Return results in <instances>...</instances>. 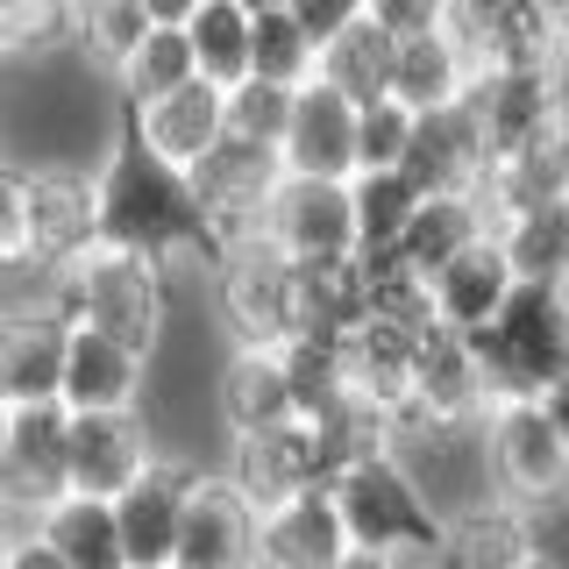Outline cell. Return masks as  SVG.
<instances>
[{
    "mask_svg": "<svg viewBox=\"0 0 569 569\" xmlns=\"http://www.w3.org/2000/svg\"><path fill=\"white\" fill-rule=\"evenodd\" d=\"M93 242L136 249V257H150V263H178V257L221 263V236H213V221H207V200H200V186H192V171L142 142L129 107H121L107 164L93 171Z\"/></svg>",
    "mask_w": 569,
    "mask_h": 569,
    "instance_id": "1",
    "label": "cell"
},
{
    "mask_svg": "<svg viewBox=\"0 0 569 569\" xmlns=\"http://www.w3.org/2000/svg\"><path fill=\"white\" fill-rule=\"evenodd\" d=\"M491 399H541L569 370V284L520 278L485 328H470Z\"/></svg>",
    "mask_w": 569,
    "mask_h": 569,
    "instance_id": "2",
    "label": "cell"
},
{
    "mask_svg": "<svg viewBox=\"0 0 569 569\" xmlns=\"http://www.w3.org/2000/svg\"><path fill=\"white\" fill-rule=\"evenodd\" d=\"M328 498H335V512H342V527H349V548H378L391 562H420L427 548H435V533H441L435 498H427L413 485V470L391 456V441L335 462Z\"/></svg>",
    "mask_w": 569,
    "mask_h": 569,
    "instance_id": "3",
    "label": "cell"
},
{
    "mask_svg": "<svg viewBox=\"0 0 569 569\" xmlns=\"http://www.w3.org/2000/svg\"><path fill=\"white\" fill-rule=\"evenodd\" d=\"M50 299H58L64 320H93V328L136 342L142 356L157 349V335H164V263L136 257V249L86 242L79 257L58 263Z\"/></svg>",
    "mask_w": 569,
    "mask_h": 569,
    "instance_id": "4",
    "label": "cell"
},
{
    "mask_svg": "<svg viewBox=\"0 0 569 569\" xmlns=\"http://www.w3.org/2000/svg\"><path fill=\"white\" fill-rule=\"evenodd\" d=\"M462 100L485 129L491 171L569 142V64H485Z\"/></svg>",
    "mask_w": 569,
    "mask_h": 569,
    "instance_id": "5",
    "label": "cell"
},
{
    "mask_svg": "<svg viewBox=\"0 0 569 569\" xmlns=\"http://www.w3.org/2000/svg\"><path fill=\"white\" fill-rule=\"evenodd\" d=\"M477 427H485V470L506 491V506L548 512L569 498V441L541 399H491Z\"/></svg>",
    "mask_w": 569,
    "mask_h": 569,
    "instance_id": "6",
    "label": "cell"
},
{
    "mask_svg": "<svg viewBox=\"0 0 569 569\" xmlns=\"http://www.w3.org/2000/svg\"><path fill=\"white\" fill-rule=\"evenodd\" d=\"M491 391H485V370H477V349L462 328H441L427 320L420 328V349H413V385H406V406L391 427H427V435H449V427H470L485 420Z\"/></svg>",
    "mask_w": 569,
    "mask_h": 569,
    "instance_id": "7",
    "label": "cell"
},
{
    "mask_svg": "<svg viewBox=\"0 0 569 569\" xmlns=\"http://www.w3.org/2000/svg\"><path fill=\"white\" fill-rule=\"evenodd\" d=\"M257 236L292 263H335L356 257V213H349V178H299L284 171L278 192L263 200Z\"/></svg>",
    "mask_w": 569,
    "mask_h": 569,
    "instance_id": "8",
    "label": "cell"
},
{
    "mask_svg": "<svg viewBox=\"0 0 569 569\" xmlns=\"http://www.w3.org/2000/svg\"><path fill=\"white\" fill-rule=\"evenodd\" d=\"M171 569H257V498L236 477L192 470Z\"/></svg>",
    "mask_w": 569,
    "mask_h": 569,
    "instance_id": "9",
    "label": "cell"
},
{
    "mask_svg": "<svg viewBox=\"0 0 569 569\" xmlns=\"http://www.w3.org/2000/svg\"><path fill=\"white\" fill-rule=\"evenodd\" d=\"M278 178H284V164H278L271 142L236 136V129H221V142L192 164V186H200V200H207V221H213V236H221V249L257 236L263 200L278 192Z\"/></svg>",
    "mask_w": 569,
    "mask_h": 569,
    "instance_id": "10",
    "label": "cell"
},
{
    "mask_svg": "<svg viewBox=\"0 0 569 569\" xmlns=\"http://www.w3.org/2000/svg\"><path fill=\"white\" fill-rule=\"evenodd\" d=\"M427 320H399L385 307H363L349 328H335V349H342V385L356 406L399 420L406 385H413V349H420Z\"/></svg>",
    "mask_w": 569,
    "mask_h": 569,
    "instance_id": "11",
    "label": "cell"
},
{
    "mask_svg": "<svg viewBox=\"0 0 569 569\" xmlns=\"http://www.w3.org/2000/svg\"><path fill=\"white\" fill-rule=\"evenodd\" d=\"M64 399H29L8 413V441H0V506L8 512H43L50 498L71 491L64 477Z\"/></svg>",
    "mask_w": 569,
    "mask_h": 569,
    "instance_id": "12",
    "label": "cell"
},
{
    "mask_svg": "<svg viewBox=\"0 0 569 569\" xmlns=\"http://www.w3.org/2000/svg\"><path fill=\"white\" fill-rule=\"evenodd\" d=\"M349 556V527L335 512L328 485H299L257 506V562L263 569H335Z\"/></svg>",
    "mask_w": 569,
    "mask_h": 569,
    "instance_id": "13",
    "label": "cell"
},
{
    "mask_svg": "<svg viewBox=\"0 0 569 569\" xmlns=\"http://www.w3.org/2000/svg\"><path fill=\"white\" fill-rule=\"evenodd\" d=\"M278 164L299 178H349L356 171V100L335 93L328 79L292 86V114H284L278 136Z\"/></svg>",
    "mask_w": 569,
    "mask_h": 569,
    "instance_id": "14",
    "label": "cell"
},
{
    "mask_svg": "<svg viewBox=\"0 0 569 569\" xmlns=\"http://www.w3.org/2000/svg\"><path fill=\"white\" fill-rule=\"evenodd\" d=\"M449 29L462 36L477 71L485 64H562V50H569V36L533 0H449Z\"/></svg>",
    "mask_w": 569,
    "mask_h": 569,
    "instance_id": "15",
    "label": "cell"
},
{
    "mask_svg": "<svg viewBox=\"0 0 569 569\" xmlns=\"http://www.w3.org/2000/svg\"><path fill=\"white\" fill-rule=\"evenodd\" d=\"M150 462V435H142L136 406H86L64 427V477L86 498H114L129 477Z\"/></svg>",
    "mask_w": 569,
    "mask_h": 569,
    "instance_id": "16",
    "label": "cell"
},
{
    "mask_svg": "<svg viewBox=\"0 0 569 569\" xmlns=\"http://www.w3.org/2000/svg\"><path fill=\"white\" fill-rule=\"evenodd\" d=\"M399 171L413 178L420 192H477L485 186L491 157H485V129H477L470 100H449V107L413 114V136H406Z\"/></svg>",
    "mask_w": 569,
    "mask_h": 569,
    "instance_id": "17",
    "label": "cell"
},
{
    "mask_svg": "<svg viewBox=\"0 0 569 569\" xmlns=\"http://www.w3.org/2000/svg\"><path fill=\"white\" fill-rule=\"evenodd\" d=\"M64 335H71V320L58 313V299H22V307H0V399H8V406L58 399Z\"/></svg>",
    "mask_w": 569,
    "mask_h": 569,
    "instance_id": "18",
    "label": "cell"
},
{
    "mask_svg": "<svg viewBox=\"0 0 569 569\" xmlns=\"http://www.w3.org/2000/svg\"><path fill=\"white\" fill-rule=\"evenodd\" d=\"M186 485L192 470L150 456L129 485L114 491V527H121V556L129 569H171V548H178V512H186Z\"/></svg>",
    "mask_w": 569,
    "mask_h": 569,
    "instance_id": "19",
    "label": "cell"
},
{
    "mask_svg": "<svg viewBox=\"0 0 569 569\" xmlns=\"http://www.w3.org/2000/svg\"><path fill=\"white\" fill-rule=\"evenodd\" d=\"M512 284H520V271H512L506 242L485 228V236H470L449 263H435V271H427V307H435L441 328H462V335H470V328H485V320L506 307Z\"/></svg>",
    "mask_w": 569,
    "mask_h": 569,
    "instance_id": "20",
    "label": "cell"
},
{
    "mask_svg": "<svg viewBox=\"0 0 569 569\" xmlns=\"http://www.w3.org/2000/svg\"><path fill=\"white\" fill-rule=\"evenodd\" d=\"M142 356L136 342H121V335L93 328V320H71L64 335V378H58V399L71 413H86V406H136L142 391Z\"/></svg>",
    "mask_w": 569,
    "mask_h": 569,
    "instance_id": "21",
    "label": "cell"
},
{
    "mask_svg": "<svg viewBox=\"0 0 569 569\" xmlns=\"http://www.w3.org/2000/svg\"><path fill=\"white\" fill-rule=\"evenodd\" d=\"M129 107V100H121ZM129 121L142 129V142H150L157 157H171V164H200V157L221 142V129H228V107H221V86H207L200 71H192L186 86H171V93H157V100H142V107H129Z\"/></svg>",
    "mask_w": 569,
    "mask_h": 569,
    "instance_id": "22",
    "label": "cell"
},
{
    "mask_svg": "<svg viewBox=\"0 0 569 569\" xmlns=\"http://www.w3.org/2000/svg\"><path fill=\"white\" fill-rule=\"evenodd\" d=\"M533 556V512L520 506H477L441 512V533L427 548V569H520Z\"/></svg>",
    "mask_w": 569,
    "mask_h": 569,
    "instance_id": "23",
    "label": "cell"
},
{
    "mask_svg": "<svg viewBox=\"0 0 569 569\" xmlns=\"http://www.w3.org/2000/svg\"><path fill=\"white\" fill-rule=\"evenodd\" d=\"M477 79V58L462 50V36L441 22L427 36H399V58H391V100L413 107V114H427V107H449L470 93Z\"/></svg>",
    "mask_w": 569,
    "mask_h": 569,
    "instance_id": "24",
    "label": "cell"
},
{
    "mask_svg": "<svg viewBox=\"0 0 569 569\" xmlns=\"http://www.w3.org/2000/svg\"><path fill=\"white\" fill-rule=\"evenodd\" d=\"M93 242V178L86 171H29V257L64 263Z\"/></svg>",
    "mask_w": 569,
    "mask_h": 569,
    "instance_id": "25",
    "label": "cell"
},
{
    "mask_svg": "<svg viewBox=\"0 0 569 569\" xmlns=\"http://www.w3.org/2000/svg\"><path fill=\"white\" fill-rule=\"evenodd\" d=\"M221 413L236 435H263V427L299 420L292 413V385H284V356L271 342H242L221 370Z\"/></svg>",
    "mask_w": 569,
    "mask_h": 569,
    "instance_id": "26",
    "label": "cell"
},
{
    "mask_svg": "<svg viewBox=\"0 0 569 569\" xmlns=\"http://www.w3.org/2000/svg\"><path fill=\"white\" fill-rule=\"evenodd\" d=\"M36 533L64 556V569H129L121 556V527H114V498H86L64 491L36 512Z\"/></svg>",
    "mask_w": 569,
    "mask_h": 569,
    "instance_id": "27",
    "label": "cell"
},
{
    "mask_svg": "<svg viewBox=\"0 0 569 569\" xmlns=\"http://www.w3.org/2000/svg\"><path fill=\"white\" fill-rule=\"evenodd\" d=\"M485 228L491 221H485V200H477V192H420V207H413V221H406L399 249H391V263H406L413 278H427L470 236H485Z\"/></svg>",
    "mask_w": 569,
    "mask_h": 569,
    "instance_id": "28",
    "label": "cell"
},
{
    "mask_svg": "<svg viewBox=\"0 0 569 569\" xmlns=\"http://www.w3.org/2000/svg\"><path fill=\"white\" fill-rule=\"evenodd\" d=\"M391 58H399V36H391L385 22H370V14H356L342 36L320 43V79L363 107V100L391 93Z\"/></svg>",
    "mask_w": 569,
    "mask_h": 569,
    "instance_id": "29",
    "label": "cell"
},
{
    "mask_svg": "<svg viewBox=\"0 0 569 569\" xmlns=\"http://www.w3.org/2000/svg\"><path fill=\"white\" fill-rule=\"evenodd\" d=\"M491 236L506 242V257H512V271H520V278L569 284V192H562V200H533V207L498 213Z\"/></svg>",
    "mask_w": 569,
    "mask_h": 569,
    "instance_id": "30",
    "label": "cell"
},
{
    "mask_svg": "<svg viewBox=\"0 0 569 569\" xmlns=\"http://www.w3.org/2000/svg\"><path fill=\"white\" fill-rule=\"evenodd\" d=\"M420 207V186L399 164L391 171H349V213H356V257H391Z\"/></svg>",
    "mask_w": 569,
    "mask_h": 569,
    "instance_id": "31",
    "label": "cell"
},
{
    "mask_svg": "<svg viewBox=\"0 0 569 569\" xmlns=\"http://www.w3.org/2000/svg\"><path fill=\"white\" fill-rule=\"evenodd\" d=\"M186 43H192V71L207 86H236L249 79V8L242 0H200L186 14Z\"/></svg>",
    "mask_w": 569,
    "mask_h": 569,
    "instance_id": "32",
    "label": "cell"
},
{
    "mask_svg": "<svg viewBox=\"0 0 569 569\" xmlns=\"http://www.w3.org/2000/svg\"><path fill=\"white\" fill-rule=\"evenodd\" d=\"M249 71H257V79H271V86H307L313 71H320V43L299 29L292 8L249 14Z\"/></svg>",
    "mask_w": 569,
    "mask_h": 569,
    "instance_id": "33",
    "label": "cell"
},
{
    "mask_svg": "<svg viewBox=\"0 0 569 569\" xmlns=\"http://www.w3.org/2000/svg\"><path fill=\"white\" fill-rule=\"evenodd\" d=\"M186 79H192V43H186V29H164V22H150L136 36V50L114 64V86H121L129 107L171 93V86H186Z\"/></svg>",
    "mask_w": 569,
    "mask_h": 569,
    "instance_id": "34",
    "label": "cell"
},
{
    "mask_svg": "<svg viewBox=\"0 0 569 569\" xmlns=\"http://www.w3.org/2000/svg\"><path fill=\"white\" fill-rule=\"evenodd\" d=\"M142 29H150L142 0H71V43H79L86 58H100L107 71L136 50Z\"/></svg>",
    "mask_w": 569,
    "mask_h": 569,
    "instance_id": "35",
    "label": "cell"
},
{
    "mask_svg": "<svg viewBox=\"0 0 569 569\" xmlns=\"http://www.w3.org/2000/svg\"><path fill=\"white\" fill-rule=\"evenodd\" d=\"M221 107H228V129L236 136H257V142H271L278 150V136H284V114H292V86H271V79H236L221 93Z\"/></svg>",
    "mask_w": 569,
    "mask_h": 569,
    "instance_id": "36",
    "label": "cell"
},
{
    "mask_svg": "<svg viewBox=\"0 0 569 569\" xmlns=\"http://www.w3.org/2000/svg\"><path fill=\"white\" fill-rule=\"evenodd\" d=\"M406 136H413V107L399 100H363L356 107V171H391L406 157Z\"/></svg>",
    "mask_w": 569,
    "mask_h": 569,
    "instance_id": "37",
    "label": "cell"
},
{
    "mask_svg": "<svg viewBox=\"0 0 569 569\" xmlns=\"http://www.w3.org/2000/svg\"><path fill=\"white\" fill-rule=\"evenodd\" d=\"M370 22H385L391 36H427L449 22V0H363Z\"/></svg>",
    "mask_w": 569,
    "mask_h": 569,
    "instance_id": "38",
    "label": "cell"
},
{
    "mask_svg": "<svg viewBox=\"0 0 569 569\" xmlns=\"http://www.w3.org/2000/svg\"><path fill=\"white\" fill-rule=\"evenodd\" d=\"M284 8L299 14V29H307L313 43H328V36H342L356 14H363V0H284Z\"/></svg>",
    "mask_w": 569,
    "mask_h": 569,
    "instance_id": "39",
    "label": "cell"
},
{
    "mask_svg": "<svg viewBox=\"0 0 569 569\" xmlns=\"http://www.w3.org/2000/svg\"><path fill=\"white\" fill-rule=\"evenodd\" d=\"M0 569H64V556L29 527V533H8V556H0Z\"/></svg>",
    "mask_w": 569,
    "mask_h": 569,
    "instance_id": "40",
    "label": "cell"
},
{
    "mask_svg": "<svg viewBox=\"0 0 569 569\" xmlns=\"http://www.w3.org/2000/svg\"><path fill=\"white\" fill-rule=\"evenodd\" d=\"M192 8H200V0H142V14H150V22H164V29H186Z\"/></svg>",
    "mask_w": 569,
    "mask_h": 569,
    "instance_id": "41",
    "label": "cell"
},
{
    "mask_svg": "<svg viewBox=\"0 0 569 569\" xmlns=\"http://www.w3.org/2000/svg\"><path fill=\"white\" fill-rule=\"evenodd\" d=\"M541 406H548V420H556V427H562V441H569V370L541 391Z\"/></svg>",
    "mask_w": 569,
    "mask_h": 569,
    "instance_id": "42",
    "label": "cell"
},
{
    "mask_svg": "<svg viewBox=\"0 0 569 569\" xmlns=\"http://www.w3.org/2000/svg\"><path fill=\"white\" fill-rule=\"evenodd\" d=\"M335 569H406V562H391V556H378V548H349Z\"/></svg>",
    "mask_w": 569,
    "mask_h": 569,
    "instance_id": "43",
    "label": "cell"
},
{
    "mask_svg": "<svg viewBox=\"0 0 569 569\" xmlns=\"http://www.w3.org/2000/svg\"><path fill=\"white\" fill-rule=\"evenodd\" d=\"M533 8H541V14H548V22H556V29L569 36V0H533Z\"/></svg>",
    "mask_w": 569,
    "mask_h": 569,
    "instance_id": "44",
    "label": "cell"
},
{
    "mask_svg": "<svg viewBox=\"0 0 569 569\" xmlns=\"http://www.w3.org/2000/svg\"><path fill=\"white\" fill-rule=\"evenodd\" d=\"M520 569H556V562H548V556H541V548H533V556H527Z\"/></svg>",
    "mask_w": 569,
    "mask_h": 569,
    "instance_id": "45",
    "label": "cell"
},
{
    "mask_svg": "<svg viewBox=\"0 0 569 569\" xmlns=\"http://www.w3.org/2000/svg\"><path fill=\"white\" fill-rule=\"evenodd\" d=\"M8 533H14V527H8V506H0V556H8Z\"/></svg>",
    "mask_w": 569,
    "mask_h": 569,
    "instance_id": "46",
    "label": "cell"
},
{
    "mask_svg": "<svg viewBox=\"0 0 569 569\" xmlns=\"http://www.w3.org/2000/svg\"><path fill=\"white\" fill-rule=\"evenodd\" d=\"M242 8H249V14H263V8H284V0H242Z\"/></svg>",
    "mask_w": 569,
    "mask_h": 569,
    "instance_id": "47",
    "label": "cell"
},
{
    "mask_svg": "<svg viewBox=\"0 0 569 569\" xmlns=\"http://www.w3.org/2000/svg\"><path fill=\"white\" fill-rule=\"evenodd\" d=\"M8 413H14V406H8V399H0V441H8Z\"/></svg>",
    "mask_w": 569,
    "mask_h": 569,
    "instance_id": "48",
    "label": "cell"
},
{
    "mask_svg": "<svg viewBox=\"0 0 569 569\" xmlns=\"http://www.w3.org/2000/svg\"><path fill=\"white\" fill-rule=\"evenodd\" d=\"M562 64H569V50H562Z\"/></svg>",
    "mask_w": 569,
    "mask_h": 569,
    "instance_id": "49",
    "label": "cell"
}]
</instances>
